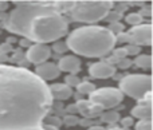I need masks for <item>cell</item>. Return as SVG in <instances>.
<instances>
[{
    "mask_svg": "<svg viewBox=\"0 0 153 130\" xmlns=\"http://www.w3.org/2000/svg\"><path fill=\"white\" fill-rule=\"evenodd\" d=\"M53 101L48 86L35 72L0 64V130L43 126Z\"/></svg>",
    "mask_w": 153,
    "mask_h": 130,
    "instance_id": "6da1fadb",
    "label": "cell"
},
{
    "mask_svg": "<svg viewBox=\"0 0 153 130\" xmlns=\"http://www.w3.org/2000/svg\"><path fill=\"white\" fill-rule=\"evenodd\" d=\"M15 4L4 21L5 28L12 34L22 35L30 42L47 44L61 40L69 31V20L56 11L55 3L15 1Z\"/></svg>",
    "mask_w": 153,
    "mask_h": 130,
    "instance_id": "7a4b0ae2",
    "label": "cell"
},
{
    "mask_svg": "<svg viewBox=\"0 0 153 130\" xmlns=\"http://www.w3.org/2000/svg\"><path fill=\"white\" fill-rule=\"evenodd\" d=\"M116 35L101 26H83L71 31L66 44L69 50L87 58H101L113 51Z\"/></svg>",
    "mask_w": 153,
    "mask_h": 130,
    "instance_id": "3957f363",
    "label": "cell"
},
{
    "mask_svg": "<svg viewBox=\"0 0 153 130\" xmlns=\"http://www.w3.org/2000/svg\"><path fill=\"white\" fill-rule=\"evenodd\" d=\"M111 8H113L111 1H74L69 13L75 21L95 23L103 20Z\"/></svg>",
    "mask_w": 153,
    "mask_h": 130,
    "instance_id": "277c9868",
    "label": "cell"
},
{
    "mask_svg": "<svg viewBox=\"0 0 153 130\" xmlns=\"http://www.w3.org/2000/svg\"><path fill=\"white\" fill-rule=\"evenodd\" d=\"M152 89V77L149 74H129L120 79L118 90L122 94L141 101Z\"/></svg>",
    "mask_w": 153,
    "mask_h": 130,
    "instance_id": "5b68a950",
    "label": "cell"
},
{
    "mask_svg": "<svg viewBox=\"0 0 153 130\" xmlns=\"http://www.w3.org/2000/svg\"><path fill=\"white\" fill-rule=\"evenodd\" d=\"M124 101V94L116 87H101L95 89L89 95V102L95 106H100L102 110L118 106Z\"/></svg>",
    "mask_w": 153,
    "mask_h": 130,
    "instance_id": "8992f818",
    "label": "cell"
},
{
    "mask_svg": "<svg viewBox=\"0 0 153 130\" xmlns=\"http://www.w3.org/2000/svg\"><path fill=\"white\" fill-rule=\"evenodd\" d=\"M126 44L136 46H151L152 44V24L145 23L140 26L132 27L125 32Z\"/></svg>",
    "mask_w": 153,
    "mask_h": 130,
    "instance_id": "52a82bcc",
    "label": "cell"
},
{
    "mask_svg": "<svg viewBox=\"0 0 153 130\" xmlns=\"http://www.w3.org/2000/svg\"><path fill=\"white\" fill-rule=\"evenodd\" d=\"M26 58L30 63L42 64L47 62L48 58H51V48L47 44H40V43H32L28 47L26 54Z\"/></svg>",
    "mask_w": 153,
    "mask_h": 130,
    "instance_id": "ba28073f",
    "label": "cell"
},
{
    "mask_svg": "<svg viewBox=\"0 0 153 130\" xmlns=\"http://www.w3.org/2000/svg\"><path fill=\"white\" fill-rule=\"evenodd\" d=\"M89 74L90 77L95 78V79H106V78L116 75V66L105 61H101L97 63H93L89 67Z\"/></svg>",
    "mask_w": 153,
    "mask_h": 130,
    "instance_id": "9c48e42d",
    "label": "cell"
},
{
    "mask_svg": "<svg viewBox=\"0 0 153 130\" xmlns=\"http://www.w3.org/2000/svg\"><path fill=\"white\" fill-rule=\"evenodd\" d=\"M59 74H61V70L53 62H45L42 64H38L36 69H35V75L39 79H42L43 82L56 79L59 77Z\"/></svg>",
    "mask_w": 153,
    "mask_h": 130,
    "instance_id": "30bf717a",
    "label": "cell"
},
{
    "mask_svg": "<svg viewBox=\"0 0 153 130\" xmlns=\"http://www.w3.org/2000/svg\"><path fill=\"white\" fill-rule=\"evenodd\" d=\"M75 106L78 113H81L87 120H94V118L100 117L101 113H102V109L100 106L90 103L89 99H79V101L75 102Z\"/></svg>",
    "mask_w": 153,
    "mask_h": 130,
    "instance_id": "8fae6325",
    "label": "cell"
},
{
    "mask_svg": "<svg viewBox=\"0 0 153 130\" xmlns=\"http://www.w3.org/2000/svg\"><path fill=\"white\" fill-rule=\"evenodd\" d=\"M58 69L67 74H76L81 71V61L75 55H66L62 56L58 62Z\"/></svg>",
    "mask_w": 153,
    "mask_h": 130,
    "instance_id": "7c38bea8",
    "label": "cell"
},
{
    "mask_svg": "<svg viewBox=\"0 0 153 130\" xmlns=\"http://www.w3.org/2000/svg\"><path fill=\"white\" fill-rule=\"evenodd\" d=\"M48 89H50V94L53 99L66 101L73 95V89L65 85V83H54V85L48 86Z\"/></svg>",
    "mask_w": 153,
    "mask_h": 130,
    "instance_id": "4fadbf2b",
    "label": "cell"
},
{
    "mask_svg": "<svg viewBox=\"0 0 153 130\" xmlns=\"http://www.w3.org/2000/svg\"><path fill=\"white\" fill-rule=\"evenodd\" d=\"M132 118H137V120H151L152 118V106L140 103L132 109Z\"/></svg>",
    "mask_w": 153,
    "mask_h": 130,
    "instance_id": "5bb4252c",
    "label": "cell"
},
{
    "mask_svg": "<svg viewBox=\"0 0 153 130\" xmlns=\"http://www.w3.org/2000/svg\"><path fill=\"white\" fill-rule=\"evenodd\" d=\"M101 121L105 123H109V125H114V123L120 122L121 117H120V113L116 112V110H106V112L101 113Z\"/></svg>",
    "mask_w": 153,
    "mask_h": 130,
    "instance_id": "9a60e30c",
    "label": "cell"
},
{
    "mask_svg": "<svg viewBox=\"0 0 153 130\" xmlns=\"http://www.w3.org/2000/svg\"><path fill=\"white\" fill-rule=\"evenodd\" d=\"M133 63H134L138 69L151 70V67H152V56L149 55V54H140V55L136 56V59H134Z\"/></svg>",
    "mask_w": 153,
    "mask_h": 130,
    "instance_id": "2e32d148",
    "label": "cell"
},
{
    "mask_svg": "<svg viewBox=\"0 0 153 130\" xmlns=\"http://www.w3.org/2000/svg\"><path fill=\"white\" fill-rule=\"evenodd\" d=\"M95 89L97 87H95L94 83L87 82V81H83V82H81L78 86H76V90H78L79 95H90Z\"/></svg>",
    "mask_w": 153,
    "mask_h": 130,
    "instance_id": "e0dca14e",
    "label": "cell"
},
{
    "mask_svg": "<svg viewBox=\"0 0 153 130\" xmlns=\"http://www.w3.org/2000/svg\"><path fill=\"white\" fill-rule=\"evenodd\" d=\"M125 20H126V23L130 24L132 27H136V26H140V24L143 23L144 18H143V15L138 12H130L126 15Z\"/></svg>",
    "mask_w": 153,
    "mask_h": 130,
    "instance_id": "ac0fdd59",
    "label": "cell"
},
{
    "mask_svg": "<svg viewBox=\"0 0 153 130\" xmlns=\"http://www.w3.org/2000/svg\"><path fill=\"white\" fill-rule=\"evenodd\" d=\"M81 78H78V75L76 74H69L66 75V78H65V85H67L69 87H76V86L81 83Z\"/></svg>",
    "mask_w": 153,
    "mask_h": 130,
    "instance_id": "d6986e66",
    "label": "cell"
},
{
    "mask_svg": "<svg viewBox=\"0 0 153 130\" xmlns=\"http://www.w3.org/2000/svg\"><path fill=\"white\" fill-rule=\"evenodd\" d=\"M121 18H122V13L121 12H118V11H116V10H110L108 12V15L105 16V19L108 21H110V24L111 23H118L120 20H121Z\"/></svg>",
    "mask_w": 153,
    "mask_h": 130,
    "instance_id": "ffe728a7",
    "label": "cell"
},
{
    "mask_svg": "<svg viewBox=\"0 0 153 130\" xmlns=\"http://www.w3.org/2000/svg\"><path fill=\"white\" fill-rule=\"evenodd\" d=\"M53 50L55 51L56 54H65L67 50H69V47H67L66 42H63V40H56V42H54V44H53Z\"/></svg>",
    "mask_w": 153,
    "mask_h": 130,
    "instance_id": "44dd1931",
    "label": "cell"
},
{
    "mask_svg": "<svg viewBox=\"0 0 153 130\" xmlns=\"http://www.w3.org/2000/svg\"><path fill=\"white\" fill-rule=\"evenodd\" d=\"M62 123H65L66 126H75L79 123V118L74 114H67L66 117L62 120Z\"/></svg>",
    "mask_w": 153,
    "mask_h": 130,
    "instance_id": "7402d4cb",
    "label": "cell"
},
{
    "mask_svg": "<svg viewBox=\"0 0 153 130\" xmlns=\"http://www.w3.org/2000/svg\"><path fill=\"white\" fill-rule=\"evenodd\" d=\"M125 50H126V54L128 56L132 55V56H136V55H140L141 52V47L140 46H136V44H126L124 46Z\"/></svg>",
    "mask_w": 153,
    "mask_h": 130,
    "instance_id": "603a6c76",
    "label": "cell"
},
{
    "mask_svg": "<svg viewBox=\"0 0 153 130\" xmlns=\"http://www.w3.org/2000/svg\"><path fill=\"white\" fill-rule=\"evenodd\" d=\"M152 122L151 120H140L136 123V130H151Z\"/></svg>",
    "mask_w": 153,
    "mask_h": 130,
    "instance_id": "cb8c5ba5",
    "label": "cell"
},
{
    "mask_svg": "<svg viewBox=\"0 0 153 130\" xmlns=\"http://www.w3.org/2000/svg\"><path fill=\"white\" fill-rule=\"evenodd\" d=\"M132 64H133V61L132 59H129V58H122V59H120V61H117V67L121 69V70L129 69Z\"/></svg>",
    "mask_w": 153,
    "mask_h": 130,
    "instance_id": "d4e9b609",
    "label": "cell"
},
{
    "mask_svg": "<svg viewBox=\"0 0 153 130\" xmlns=\"http://www.w3.org/2000/svg\"><path fill=\"white\" fill-rule=\"evenodd\" d=\"M113 56L120 61L122 58H128V54H126V50L125 47H118V48H113Z\"/></svg>",
    "mask_w": 153,
    "mask_h": 130,
    "instance_id": "484cf974",
    "label": "cell"
},
{
    "mask_svg": "<svg viewBox=\"0 0 153 130\" xmlns=\"http://www.w3.org/2000/svg\"><path fill=\"white\" fill-rule=\"evenodd\" d=\"M45 121H47L46 125L54 126V128H59V126L62 125V120L61 118H58V117H46Z\"/></svg>",
    "mask_w": 153,
    "mask_h": 130,
    "instance_id": "4316f807",
    "label": "cell"
},
{
    "mask_svg": "<svg viewBox=\"0 0 153 130\" xmlns=\"http://www.w3.org/2000/svg\"><path fill=\"white\" fill-rule=\"evenodd\" d=\"M120 122H121L122 129H128V128H130V126H133L134 121H133L132 117H125V118H122V120H120Z\"/></svg>",
    "mask_w": 153,
    "mask_h": 130,
    "instance_id": "83f0119b",
    "label": "cell"
},
{
    "mask_svg": "<svg viewBox=\"0 0 153 130\" xmlns=\"http://www.w3.org/2000/svg\"><path fill=\"white\" fill-rule=\"evenodd\" d=\"M11 51H12V46H11L10 43H3V44H0V54L7 55V54L11 52Z\"/></svg>",
    "mask_w": 153,
    "mask_h": 130,
    "instance_id": "f1b7e54d",
    "label": "cell"
},
{
    "mask_svg": "<svg viewBox=\"0 0 153 130\" xmlns=\"http://www.w3.org/2000/svg\"><path fill=\"white\" fill-rule=\"evenodd\" d=\"M19 43H20L22 47H30V46L32 44V42H30V40H28V39H26V38H24V39H22Z\"/></svg>",
    "mask_w": 153,
    "mask_h": 130,
    "instance_id": "f546056e",
    "label": "cell"
},
{
    "mask_svg": "<svg viewBox=\"0 0 153 130\" xmlns=\"http://www.w3.org/2000/svg\"><path fill=\"white\" fill-rule=\"evenodd\" d=\"M8 62V56L4 54H0V64H7Z\"/></svg>",
    "mask_w": 153,
    "mask_h": 130,
    "instance_id": "4dcf8cb0",
    "label": "cell"
},
{
    "mask_svg": "<svg viewBox=\"0 0 153 130\" xmlns=\"http://www.w3.org/2000/svg\"><path fill=\"white\" fill-rule=\"evenodd\" d=\"M8 8V3L7 1H0V12L5 11Z\"/></svg>",
    "mask_w": 153,
    "mask_h": 130,
    "instance_id": "1f68e13d",
    "label": "cell"
},
{
    "mask_svg": "<svg viewBox=\"0 0 153 130\" xmlns=\"http://www.w3.org/2000/svg\"><path fill=\"white\" fill-rule=\"evenodd\" d=\"M87 130H106L103 126H98V125H91Z\"/></svg>",
    "mask_w": 153,
    "mask_h": 130,
    "instance_id": "d6a6232c",
    "label": "cell"
},
{
    "mask_svg": "<svg viewBox=\"0 0 153 130\" xmlns=\"http://www.w3.org/2000/svg\"><path fill=\"white\" fill-rule=\"evenodd\" d=\"M20 130H45L43 126H38V128H28V129H20Z\"/></svg>",
    "mask_w": 153,
    "mask_h": 130,
    "instance_id": "836d02e7",
    "label": "cell"
},
{
    "mask_svg": "<svg viewBox=\"0 0 153 130\" xmlns=\"http://www.w3.org/2000/svg\"><path fill=\"white\" fill-rule=\"evenodd\" d=\"M106 130H124V129L118 128V126H111V128H109V129H106Z\"/></svg>",
    "mask_w": 153,
    "mask_h": 130,
    "instance_id": "e575fe53",
    "label": "cell"
}]
</instances>
